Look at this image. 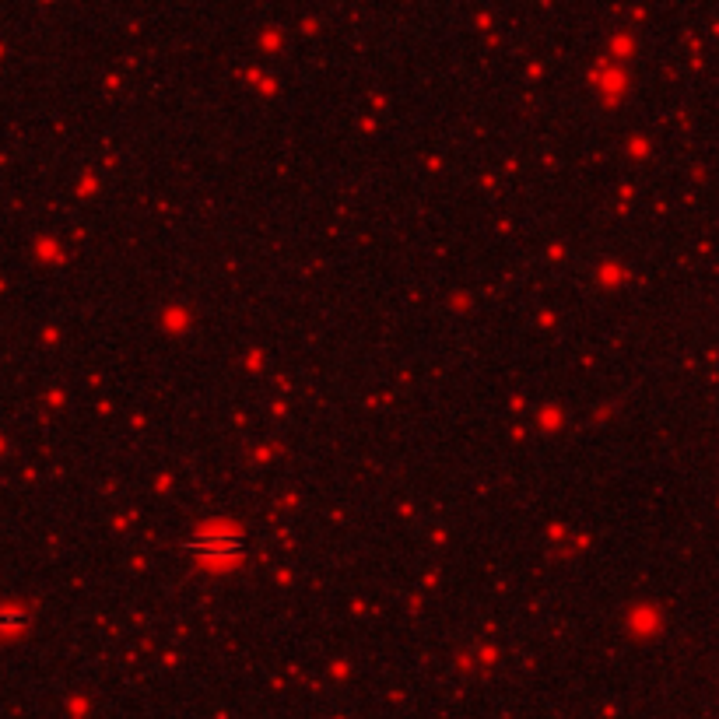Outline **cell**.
Returning <instances> with one entry per match:
<instances>
[{"label": "cell", "instance_id": "obj_1", "mask_svg": "<svg viewBox=\"0 0 719 719\" xmlns=\"http://www.w3.org/2000/svg\"><path fill=\"white\" fill-rule=\"evenodd\" d=\"M186 548L200 558V562H232V558L243 555V537L235 530L225 527H211V530H197V534L186 541Z\"/></svg>", "mask_w": 719, "mask_h": 719}]
</instances>
